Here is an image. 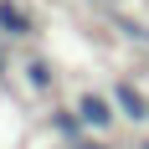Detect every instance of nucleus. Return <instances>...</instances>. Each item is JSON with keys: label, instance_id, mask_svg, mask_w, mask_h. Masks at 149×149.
Wrapping results in <instances>:
<instances>
[{"label": "nucleus", "instance_id": "obj_1", "mask_svg": "<svg viewBox=\"0 0 149 149\" xmlns=\"http://www.w3.org/2000/svg\"><path fill=\"white\" fill-rule=\"evenodd\" d=\"M72 113L82 118V129H93V134H108L113 129V118H118V108H113V98L108 93H82L72 103Z\"/></svg>", "mask_w": 149, "mask_h": 149}, {"label": "nucleus", "instance_id": "obj_2", "mask_svg": "<svg viewBox=\"0 0 149 149\" xmlns=\"http://www.w3.org/2000/svg\"><path fill=\"white\" fill-rule=\"evenodd\" d=\"M108 98H113V108H118V118H129V123H144L149 118V98L134 88V82H113Z\"/></svg>", "mask_w": 149, "mask_h": 149}, {"label": "nucleus", "instance_id": "obj_3", "mask_svg": "<svg viewBox=\"0 0 149 149\" xmlns=\"http://www.w3.org/2000/svg\"><path fill=\"white\" fill-rule=\"evenodd\" d=\"M0 36H15V41H26V36H36V21H31L15 0H0Z\"/></svg>", "mask_w": 149, "mask_h": 149}, {"label": "nucleus", "instance_id": "obj_4", "mask_svg": "<svg viewBox=\"0 0 149 149\" xmlns=\"http://www.w3.org/2000/svg\"><path fill=\"white\" fill-rule=\"evenodd\" d=\"M21 72H26L31 93H52V82H57V72H52V62H46V57H26V62H21Z\"/></svg>", "mask_w": 149, "mask_h": 149}, {"label": "nucleus", "instance_id": "obj_5", "mask_svg": "<svg viewBox=\"0 0 149 149\" xmlns=\"http://www.w3.org/2000/svg\"><path fill=\"white\" fill-rule=\"evenodd\" d=\"M52 129H57L67 144H77V129H82V118H77L72 108H62V113H52Z\"/></svg>", "mask_w": 149, "mask_h": 149}, {"label": "nucleus", "instance_id": "obj_6", "mask_svg": "<svg viewBox=\"0 0 149 149\" xmlns=\"http://www.w3.org/2000/svg\"><path fill=\"white\" fill-rule=\"evenodd\" d=\"M113 26H118L123 36H134V41H149V26H134L129 15H113Z\"/></svg>", "mask_w": 149, "mask_h": 149}, {"label": "nucleus", "instance_id": "obj_7", "mask_svg": "<svg viewBox=\"0 0 149 149\" xmlns=\"http://www.w3.org/2000/svg\"><path fill=\"white\" fill-rule=\"evenodd\" d=\"M72 149H108V144H72Z\"/></svg>", "mask_w": 149, "mask_h": 149}, {"label": "nucleus", "instance_id": "obj_8", "mask_svg": "<svg viewBox=\"0 0 149 149\" xmlns=\"http://www.w3.org/2000/svg\"><path fill=\"white\" fill-rule=\"evenodd\" d=\"M144 149H149V139H144Z\"/></svg>", "mask_w": 149, "mask_h": 149}]
</instances>
